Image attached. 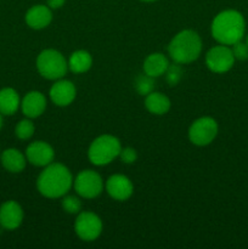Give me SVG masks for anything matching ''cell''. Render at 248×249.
Wrapping results in <instances>:
<instances>
[{"label": "cell", "instance_id": "6da1fadb", "mask_svg": "<svg viewBox=\"0 0 248 249\" xmlns=\"http://www.w3.org/2000/svg\"><path fill=\"white\" fill-rule=\"evenodd\" d=\"M72 173L61 163H50L44 167L43 172L36 179V189L41 196L50 199L66 196L73 186Z\"/></svg>", "mask_w": 248, "mask_h": 249}, {"label": "cell", "instance_id": "7a4b0ae2", "mask_svg": "<svg viewBox=\"0 0 248 249\" xmlns=\"http://www.w3.org/2000/svg\"><path fill=\"white\" fill-rule=\"evenodd\" d=\"M211 32L216 43L231 46L245 36L246 19L237 10H224L213 18Z\"/></svg>", "mask_w": 248, "mask_h": 249}, {"label": "cell", "instance_id": "3957f363", "mask_svg": "<svg viewBox=\"0 0 248 249\" xmlns=\"http://www.w3.org/2000/svg\"><path fill=\"white\" fill-rule=\"evenodd\" d=\"M202 39L197 32L184 29L173 36L168 45L170 58L179 65H187L199 57L202 53Z\"/></svg>", "mask_w": 248, "mask_h": 249}, {"label": "cell", "instance_id": "277c9868", "mask_svg": "<svg viewBox=\"0 0 248 249\" xmlns=\"http://www.w3.org/2000/svg\"><path fill=\"white\" fill-rule=\"evenodd\" d=\"M122 143L114 135L104 134L100 135L90 143L88 150V158L91 164L96 167H104L113 162L119 157Z\"/></svg>", "mask_w": 248, "mask_h": 249}, {"label": "cell", "instance_id": "5b68a950", "mask_svg": "<svg viewBox=\"0 0 248 249\" xmlns=\"http://www.w3.org/2000/svg\"><path fill=\"white\" fill-rule=\"evenodd\" d=\"M36 70L48 80L61 79L68 72V61L56 49H45L36 57Z\"/></svg>", "mask_w": 248, "mask_h": 249}, {"label": "cell", "instance_id": "8992f818", "mask_svg": "<svg viewBox=\"0 0 248 249\" xmlns=\"http://www.w3.org/2000/svg\"><path fill=\"white\" fill-rule=\"evenodd\" d=\"M73 187L78 196L87 199L99 197L105 189L104 180L101 175L91 169L80 170L73 180Z\"/></svg>", "mask_w": 248, "mask_h": 249}, {"label": "cell", "instance_id": "52a82bcc", "mask_svg": "<svg viewBox=\"0 0 248 249\" xmlns=\"http://www.w3.org/2000/svg\"><path fill=\"white\" fill-rule=\"evenodd\" d=\"M218 131L219 125L215 119L212 117H201L190 125L187 135L194 145L203 147L213 142L218 135Z\"/></svg>", "mask_w": 248, "mask_h": 249}, {"label": "cell", "instance_id": "ba28073f", "mask_svg": "<svg viewBox=\"0 0 248 249\" xmlns=\"http://www.w3.org/2000/svg\"><path fill=\"white\" fill-rule=\"evenodd\" d=\"M104 224L101 218L92 212H80L74 221V231L84 242H92L102 233Z\"/></svg>", "mask_w": 248, "mask_h": 249}, {"label": "cell", "instance_id": "9c48e42d", "mask_svg": "<svg viewBox=\"0 0 248 249\" xmlns=\"http://www.w3.org/2000/svg\"><path fill=\"white\" fill-rule=\"evenodd\" d=\"M235 61L231 46L223 44L213 46L206 53V65L208 70L219 74L229 72L235 65Z\"/></svg>", "mask_w": 248, "mask_h": 249}, {"label": "cell", "instance_id": "30bf717a", "mask_svg": "<svg viewBox=\"0 0 248 249\" xmlns=\"http://www.w3.org/2000/svg\"><path fill=\"white\" fill-rule=\"evenodd\" d=\"M24 155H26L27 162L31 163L32 165L44 168L53 162L55 151L50 143H48L46 141L38 140L27 146Z\"/></svg>", "mask_w": 248, "mask_h": 249}, {"label": "cell", "instance_id": "8fae6325", "mask_svg": "<svg viewBox=\"0 0 248 249\" xmlns=\"http://www.w3.org/2000/svg\"><path fill=\"white\" fill-rule=\"evenodd\" d=\"M105 189L108 196L114 201L124 202L134 194V185L128 177L123 174H113L106 180Z\"/></svg>", "mask_w": 248, "mask_h": 249}, {"label": "cell", "instance_id": "7c38bea8", "mask_svg": "<svg viewBox=\"0 0 248 249\" xmlns=\"http://www.w3.org/2000/svg\"><path fill=\"white\" fill-rule=\"evenodd\" d=\"M49 96L53 104H55L58 107L70 106L77 96V88L71 80L61 79L55 80L50 88Z\"/></svg>", "mask_w": 248, "mask_h": 249}, {"label": "cell", "instance_id": "4fadbf2b", "mask_svg": "<svg viewBox=\"0 0 248 249\" xmlns=\"http://www.w3.org/2000/svg\"><path fill=\"white\" fill-rule=\"evenodd\" d=\"M23 209L16 201H6L0 206V226L5 230H16L23 221Z\"/></svg>", "mask_w": 248, "mask_h": 249}, {"label": "cell", "instance_id": "5bb4252c", "mask_svg": "<svg viewBox=\"0 0 248 249\" xmlns=\"http://www.w3.org/2000/svg\"><path fill=\"white\" fill-rule=\"evenodd\" d=\"M46 97L38 90L27 92L21 100V111L27 118H38L46 109Z\"/></svg>", "mask_w": 248, "mask_h": 249}, {"label": "cell", "instance_id": "9a60e30c", "mask_svg": "<svg viewBox=\"0 0 248 249\" xmlns=\"http://www.w3.org/2000/svg\"><path fill=\"white\" fill-rule=\"evenodd\" d=\"M24 21L29 28L40 31L50 26L53 21V11L48 5H34L26 12Z\"/></svg>", "mask_w": 248, "mask_h": 249}, {"label": "cell", "instance_id": "2e32d148", "mask_svg": "<svg viewBox=\"0 0 248 249\" xmlns=\"http://www.w3.org/2000/svg\"><path fill=\"white\" fill-rule=\"evenodd\" d=\"M0 162L5 170L17 174L24 170L27 165V158L26 155L17 148H6L0 153Z\"/></svg>", "mask_w": 248, "mask_h": 249}, {"label": "cell", "instance_id": "e0dca14e", "mask_svg": "<svg viewBox=\"0 0 248 249\" xmlns=\"http://www.w3.org/2000/svg\"><path fill=\"white\" fill-rule=\"evenodd\" d=\"M169 65V60L162 53H150L143 61V73L152 78H158L165 74Z\"/></svg>", "mask_w": 248, "mask_h": 249}, {"label": "cell", "instance_id": "ac0fdd59", "mask_svg": "<svg viewBox=\"0 0 248 249\" xmlns=\"http://www.w3.org/2000/svg\"><path fill=\"white\" fill-rule=\"evenodd\" d=\"M21 108V97L14 88H4L0 90V113L2 116H12Z\"/></svg>", "mask_w": 248, "mask_h": 249}, {"label": "cell", "instance_id": "d6986e66", "mask_svg": "<svg viewBox=\"0 0 248 249\" xmlns=\"http://www.w3.org/2000/svg\"><path fill=\"white\" fill-rule=\"evenodd\" d=\"M145 107L150 113L156 116H163L168 113L172 107L169 97L158 91H152L145 97Z\"/></svg>", "mask_w": 248, "mask_h": 249}, {"label": "cell", "instance_id": "ffe728a7", "mask_svg": "<svg viewBox=\"0 0 248 249\" xmlns=\"http://www.w3.org/2000/svg\"><path fill=\"white\" fill-rule=\"evenodd\" d=\"M68 70L75 74L88 72L92 66V56L87 50H77L71 53L68 58Z\"/></svg>", "mask_w": 248, "mask_h": 249}, {"label": "cell", "instance_id": "44dd1931", "mask_svg": "<svg viewBox=\"0 0 248 249\" xmlns=\"http://www.w3.org/2000/svg\"><path fill=\"white\" fill-rule=\"evenodd\" d=\"M34 131H35V125L32 119L27 118V117L24 119H21L15 126V135L19 140H29L34 135Z\"/></svg>", "mask_w": 248, "mask_h": 249}, {"label": "cell", "instance_id": "7402d4cb", "mask_svg": "<svg viewBox=\"0 0 248 249\" xmlns=\"http://www.w3.org/2000/svg\"><path fill=\"white\" fill-rule=\"evenodd\" d=\"M134 87H135V90L138 91L139 95L146 96V95L152 92L153 89H155V78L150 77V75H147L146 73L145 74L139 75L135 79Z\"/></svg>", "mask_w": 248, "mask_h": 249}, {"label": "cell", "instance_id": "603a6c76", "mask_svg": "<svg viewBox=\"0 0 248 249\" xmlns=\"http://www.w3.org/2000/svg\"><path fill=\"white\" fill-rule=\"evenodd\" d=\"M61 204L63 211L68 214H78L82 211V202L75 196H63Z\"/></svg>", "mask_w": 248, "mask_h": 249}, {"label": "cell", "instance_id": "cb8c5ba5", "mask_svg": "<svg viewBox=\"0 0 248 249\" xmlns=\"http://www.w3.org/2000/svg\"><path fill=\"white\" fill-rule=\"evenodd\" d=\"M182 78V70L179 63L169 65L167 72H165V80L170 87H175Z\"/></svg>", "mask_w": 248, "mask_h": 249}, {"label": "cell", "instance_id": "d4e9b609", "mask_svg": "<svg viewBox=\"0 0 248 249\" xmlns=\"http://www.w3.org/2000/svg\"><path fill=\"white\" fill-rule=\"evenodd\" d=\"M231 50H232L233 57L235 60L238 61H246L248 60V45L246 41L243 43L242 40L237 41L233 45H231Z\"/></svg>", "mask_w": 248, "mask_h": 249}, {"label": "cell", "instance_id": "484cf974", "mask_svg": "<svg viewBox=\"0 0 248 249\" xmlns=\"http://www.w3.org/2000/svg\"><path fill=\"white\" fill-rule=\"evenodd\" d=\"M118 158H121L122 162L125 164H133L138 160V152L133 147H122Z\"/></svg>", "mask_w": 248, "mask_h": 249}, {"label": "cell", "instance_id": "4316f807", "mask_svg": "<svg viewBox=\"0 0 248 249\" xmlns=\"http://www.w3.org/2000/svg\"><path fill=\"white\" fill-rule=\"evenodd\" d=\"M66 0H48V6L51 10H57L65 5Z\"/></svg>", "mask_w": 248, "mask_h": 249}, {"label": "cell", "instance_id": "83f0119b", "mask_svg": "<svg viewBox=\"0 0 248 249\" xmlns=\"http://www.w3.org/2000/svg\"><path fill=\"white\" fill-rule=\"evenodd\" d=\"M2 128V114L0 113V130H1Z\"/></svg>", "mask_w": 248, "mask_h": 249}, {"label": "cell", "instance_id": "f1b7e54d", "mask_svg": "<svg viewBox=\"0 0 248 249\" xmlns=\"http://www.w3.org/2000/svg\"><path fill=\"white\" fill-rule=\"evenodd\" d=\"M141 1H145V2H152V1H157V0H141Z\"/></svg>", "mask_w": 248, "mask_h": 249}, {"label": "cell", "instance_id": "f546056e", "mask_svg": "<svg viewBox=\"0 0 248 249\" xmlns=\"http://www.w3.org/2000/svg\"><path fill=\"white\" fill-rule=\"evenodd\" d=\"M246 44L248 45V34H247V36H246Z\"/></svg>", "mask_w": 248, "mask_h": 249}]
</instances>
